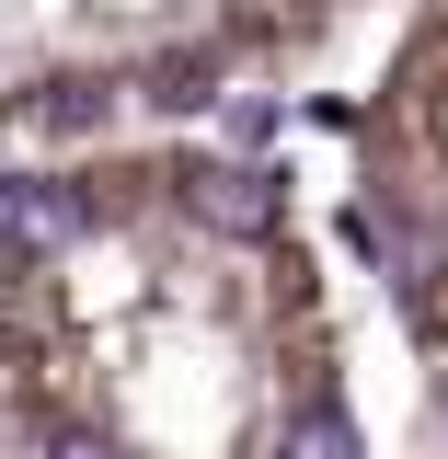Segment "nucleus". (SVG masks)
Instances as JSON below:
<instances>
[{
    "label": "nucleus",
    "mask_w": 448,
    "mask_h": 459,
    "mask_svg": "<svg viewBox=\"0 0 448 459\" xmlns=\"http://www.w3.org/2000/svg\"><path fill=\"white\" fill-rule=\"evenodd\" d=\"M287 459H356V425H345L334 402H311V413L287 425Z\"/></svg>",
    "instance_id": "20e7f679"
},
{
    "label": "nucleus",
    "mask_w": 448,
    "mask_h": 459,
    "mask_svg": "<svg viewBox=\"0 0 448 459\" xmlns=\"http://www.w3.org/2000/svg\"><path fill=\"white\" fill-rule=\"evenodd\" d=\"M345 241H356V253H368L402 299H426V241H414V219H402V207H380V195H368V207H345Z\"/></svg>",
    "instance_id": "f257e3e1"
},
{
    "label": "nucleus",
    "mask_w": 448,
    "mask_h": 459,
    "mask_svg": "<svg viewBox=\"0 0 448 459\" xmlns=\"http://www.w3.org/2000/svg\"><path fill=\"white\" fill-rule=\"evenodd\" d=\"M207 219H219L230 241L277 230V172H207Z\"/></svg>",
    "instance_id": "7ed1b4c3"
},
{
    "label": "nucleus",
    "mask_w": 448,
    "mask_h": 459,
    "mask_svg": "<svg viewBox=\"0 0 448 459\" xmlns=\"http://www.w3.org/2000/svg\"><path fill=\"white\" fill-rule=\"evenodd\" d=\"M150 104L196 115V104H207V57H162V69H150Z\"/></svg>",
    "instance_id": "39448f33"
},
{
    "label": "nucleus",
    "mask_w": 448,
    "mask_h": 459,
    "mask_svg": "<svg viewBox=\"0 0 448 459\" xmlns=\"http://www.w3.org/2000/svg\"><path fill=\"white\" fill-rule=\"evenodd\" d=\"M35 115H47L57 138H81V126H104V92H92V81H57V92H47Z\"/></svg>",
    "instance_id": "423d86ee"
},
{
    "label": "nucleus",
    "mask_w": 448,
    "mask_h": 459,
    "mask_svg": "<svg viewBox=\"0 0 448 459\" xmlns=\"http://www.w3.org/2000/svg\"><path fill=\"white\" fill-rule=\"evenodd\" d=\"M47 459H115V448H104V437H57Z\"/></svg>",
    "instance_id": "0eeeda50"
},
{
    "label": "nucleus",
    "mask_w": 448,
    "mask_h": 459,
    "mask_svg": "<svg viewBox=\"0 0 448 459\" xmlns=\"http://www.w3.org/2000/svg\"><path fill=\"white\" fill-rule=\"evenodd\" d=\"M81 219H92V207H81L69 184H12V241H23V253H57V241H81Z\"/></svg>",
    "instance_id": "f03ea898"
}]
</instances>
